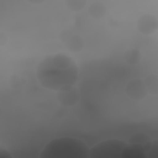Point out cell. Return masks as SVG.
I'll return each instance as SVG.
<instances>
[{
    "label": "cell",
    "instance_id": "8992f818",
    "mask_svg": "<svg viewBox=\"0 0 158 158\" xmlns=\"http://www.w3.org/2000/svg\"><path fill=\"white\" fill-rule=\"evenodd\" d=\"M120 157L122 158H145L146 152L141 144L128 143L123 149Z\"/></svg>",
    "mask_w": 158,
    "mask_h": 158
},
{
    "label": "cell",
    "instance_id": "277c9868",
    "mask_svg": "<svg viewBox=\"0 0 158 158\" xmlns=\"http://www.w3.org/2000/svg\"><path fill=\"white\" fill-rule=\"evenodd\" d=\"M125 91L130 98L136 100L144 98L148 92L144 83L141 80H133L129 81L126 86Z\"/></svg>",
    "mask_w": 158,
    "mask_h": 158
},
{
    "label": "cell",
    "instance_id": "3957f363",
    "mask_svg": "<svg viewBox=\"0 0 158 158\" xmlns=\"http://www.w3.org/2000/svg\"><path fill=\"white\" fill-rule=\"evenodd\" d=\"M127 144L126 141L117 138L102 141L89 149V157L113 158L121 156Z\"/></svg>",
    "mask_w": 158,
    "mask_h": 158
},
{
    "label": "cell",
    "instance_id": "7c38bea8",
    "mask_svg": "<svg viewBox=\"0 0 158 158\" xmlns=\"http://www.w3.org/2000/svg\"><path fill=\"white\" fill-rule=\"evenodd\" d=\"M0 155L1 156L3 155V157H11L10 153L6 149L1 148V149H0Z\"/></svg>",
    "mask_w": 158,
    "mask_h": 158
},
{
    "label": "cell",
    "instance_id": "8fae6325",
    "mask_svg": "<svg viewBox=\"0 0 158 158\" xmlns=\"http://www.w3.org/2000/svg\"><path fill=\"white\" fill-rule=\"evenodd\" d=\"M66 6L72 10H80L82 9L86 4V1H76V0H71L65 1Z\"/></svg>",
    "mask_w": 158,
    "mask_h": 158
},
{
    "label": "cell",
    "instance_id": "ba28073f",
    "mask_svg": "<svg viewBox=\"0 0 158 158\" xmlns=\"http://www.w3.org/2000/svg\"><path fill=\"white\" fill-rule=\"evenodd\" d=\"M88 13L94 19H99L104 15L106 13V7L101 2H94L92 4L88 9Z\"/></svg>",
    "mask_w": 158,
    "mask_h": 158
},
{
    "label": "cell",
    "instance_id": "6da1fadb",
    "mask_svg": "<svg viewBox=\"0 0 158 158\" xmlns=\"http://www.w3.org/2000/svg\"><path fill=\"white\" fill-rule=\"evenodd\" d=\"M37 78L42 86L60 91L72 86L78 79V70L73 60L63 54L51 55L44 59L37 68Z\"/></svg>",
    "mask_w": 158,
    "mask_h": 158
},
{
    "label": "cell",
    "instance_id": "30bf717a",
    "mask_svg": "<svg viewBox=\"0 0 158 158\" xmlns=\"http://www.w3.org/2000/svg\"><path fill=\"white\" fill-rule=\"evenodd\" d=\"M139 54H138V51L135 49H131L127 51L125 54V59L128 63L130 64H135L137 63L138 61V59Z\"/></svg>",
    "mask_w": 158,
    "mask_h": 158
},
{
    "label": "cell",
    "instance_id": "52a82bcc",
    "mask_svg": "<svg viewBox=\"0 0 158 158\" xmlns=\"http://www.w3.org/2000/svg\"><path fill=\"white\" fill-rule=\"evenodd\" d=\"M72 86H69L65 88H64L60 91H59V101L65 106H70L75 104L78 98L77 94L78 93H75V89Z\"/></svg>",
    "mask_w": 158,
    "mask_h": 158
},
{
    "label": "cell",
    "instance_id": "7a4b0ae2",
    "mask_svg": "<svg viewBox=\"0 0 158 158\" xmlns=\"http://www.w3.org/2000/svg\"><path fill=\"white\" fill-rule=\"evenodd\" d=\"M89 148L82 140L73 137H60L50 141L40 152L41 158L89 157Z\"/></svg>",
    "mask_w": 158,
    "mask_h": 158
},
{
    "label": "cell",
    "instance_id": "9c48e42d",
    "mask_svg": "<svg viewBox=\"0 0 158 158\" xmlns=\"http://www.w3.org/2000/svg\"><path fill=\"white\" fill-rule=\"evenodd\" d=\"M144 85L148 91L151 93H157V75H150L148 77L145 81Z\"/></svg>",
    "mask_w": 158,
    "mask_h": 158
},
{
    "label": "cell",
    "instance_id": "5b68a950",
    "mask_svg": "<svg viewBox=\"0 0 158 158\" xmlns=\"http://www.w3.org/2000/svg\"><path fill=\"white\" fill-rule=\"evenodd\" d=\"M157 20L150 14L141 16L138 20L137 28L139 31L144 34H151L156 30Z\"/></svg>",
    "mask_w": 158,
    "mask_h": 158
}]
</instances>
